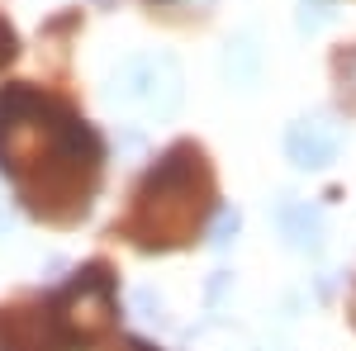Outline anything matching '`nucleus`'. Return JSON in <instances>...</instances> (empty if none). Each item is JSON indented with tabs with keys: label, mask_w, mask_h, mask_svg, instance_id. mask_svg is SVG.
I'll list each match as a JSON object with an SVG mask.
<instances>
[{
	"label": "nucleus",
	"mask_w": 356,
	"mask_h": 351,
	"mask_svg": "<svg viewBox=\"0 0 356 351\" xmlns=\"http://www.w3.org/2000/svg\"><path fill=\"white\" fill-rule=\"evenodd\" d=\"M110 100L119 109H134L143 119H166L171 109L181 105V72L171 57H129L114 72Z\"/></svg>",
	"instance_id": "nucleus-2"
},
{
	"label": "nucleus",
	"mask_w": 356,
	"mask_h": 351,
	"mask_svg": "<svg viewBox=\"0 0 356 351\" xmlns=\"http://www.w3.org/2000/svg\"><path fill=\"white\" fill-rule=\"evenodd\" d=\"M280 233L290 238L295 252H318L323 247V209H314L309 199L280 204Z\"/></svg>",
	"instance_id": "nucleus-5"
},
{
	"label": "nucleus",
	"mask_w": 356,
	"mask_h": 351,
	"mask_svg": "<svg viewBox=\"0 0 356 351\" xmlns=\"http://www.w3.org/2000/svg\"><path fill=\"white\" fill-rule=\"evenodd\" d=\"M10 57H15V28H10L5 19H0V67H5Z\"/></svg>",
	"instance_id": "nucleus-8"
},
{
	"label": "nucleus",
	"mask_w": 356,
	"mask_h": 351,
	"mask_svg": "<svg viewBox=\"0 0 356 351\" xmlns=\"http://www.w3.org/2000/svg\"><path fill=\"white\" fill-rule=\"evenodd\" d=\"M0 238H5V209H0Z\"/></svg>",
	"instance_id": "nucleus-10"
},
{
	"label": "nucleus",
	"mask_w": 356,
	"mask_h": 351,
	"mask_svg": "<svg viewBox=\"0 0 356 351\" xmlns=\"http://www.w3.org/2000/svg\"><path fill=\"white\" fill-rule=\"evenodd\" d=\"M238 223H243V218H238V209H223L219 223H214V233H209V243H214V247H228V243H233V233H238Z\"/></svg>",
	"instance_id": "nucleus-7"
},
{
	"label": "nucleus",
	"mask_w": 356,
	"mask_h": 351,
	"mask_svg": "<svg viewBox=\"0 0 356 351\" xmlns=\"http://www.w3.org/2000/svg\"><path fill=\"white\" fill-rule=\"evenodd\" d=\"M337 152H342V129L332 114H304L285 133V157L300 171H323Z\"/></svg>",
	"instance_id": "nucleus-4"
},
{
	"label": "nucleus",
	"mask_w": 356,
	"mask_h": 351,
	"mask_svg": "<svg viewBox=\"0 0 356 351\" xmlns=\"http://www.w3.org/2000/svg\"><path fill=\"white\" fill-rule=\"evenodd\" d=\"M100 162V138L72 114H62L53 100L33 95L29 85H15L0 95V171L24 181L29 166H48V181L38 190L33 209H53L57 190L67 186L86 204V190H76V176L95 171Z\"/></svg>",
	"instance_id": "nucleus-1"
},
{
	"label": "nucleus",
	"mask_w": 356,
	"mask_h": 351,
	"mask_svg": "<svg viewBox=\"0 0 356 351\" xmlns=\"http://www.w3.org/2000/svg\"><path fill=\"white\" fill-rule=\"evenodd\" d=\"M53 318H57V327L67 332L72 347L86 342V337H95V332H105L110 318H114V285L105 280V270L76 275V280L53 299Z\"/></svg>",
	"instance_id": "nucleus-3"
},
{
	"label": "nucleus",
	"mask_w": 356,
	"mask_h": 351,
	"mask_svg": "<svg viewBox=\"0 0 356 351\" xmlns=\"http://www.w3.org/2000/svg\"><path fill=\"white\" fill-rule=\"evenodd\" d=\"M337 85H342V105L356 114V53L337 57Z\"/></svg>",
	"instance_id": "nucleus-6"
},
{
	"label": "nucleus",
	"mask_w": 356,
	"mask_h": 351,
	"mask_svg": "<svg viewBox=\"0 0 356 351\" xmlns=\"http://www.w3.org/2000/svg\"><path fill=\"white\" fill-rule=\"evenodd\" d=\"M110 351H147L143 342H119V347H110Z\"/></svg>",
	"instance_id": "nucleus-9"
}]
</instances>
